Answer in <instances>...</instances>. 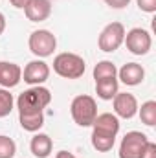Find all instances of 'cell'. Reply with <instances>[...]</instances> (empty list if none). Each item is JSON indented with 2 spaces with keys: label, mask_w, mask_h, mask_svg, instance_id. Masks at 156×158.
Masks as SVG:
<instances>
[{
  "label": "cell",
  "mask_w": 156,
  "mask_h": 158,
  "mask_svg": "<svg viewBox=\"0 0 156 158\" xmlns=\"http://www.w3.org/2000/svg\"><path fill=\"white\" fill-rule=\"evenodd\" d=\"M51 103V92L46 86H31L17 98L18 114H39Z\"/></svg>",
  "instance_id": "cell-1"
},
{
  "label": "cell",
  "mask_w": 156,
  "mask_h": 158,
  "mask_svg": "<svg viewBox=\"0 0 156 158\" xmlns=\"http://www.w3.org/2000/svg\"><path fill=\"white\" fill-rule=\"evenodd\" d=\"M84 68H86L84 59L77 53H72V52H63V53L55 55V59H53V72L64 79L83 77Z\"/></svg>",
  "instance_id": "cell-2"
},
{
  "label": "cell",
  "mask_w": 156,
  "mask_h": 158,
  "mask_svg": "<svg viewBox=\"0 0 156 158\" xmlns=\"http://www.w3.org/2000/svg\"><path fill=\"white\" fill-rule=\"evenodd\" d=\"M70 114L79 127H92L94 119L97 116V103L88 94L76 96L70 105Z\"/></svg>",
  "instance_id": "cell-3"
},
{
  "label": "cell",
  "mask_w": 156,
  "mask_h": 158,
  "mask_svg": "<svg viewBox=\"0 0 156 158\" xmlns=\"http://www.w3.org/2000/svg\"><path fill=\"white\" fill-rule=\"evenodd\" d=\"M30 52L37 57V59H46L50 55H53L55 48H57V39L50 30H35L31 31L30 39H28Z\"/></svg>",
  "instance_id": "cell-4"
},
{
  "label": "cell",
  "mask_w": 156,
  "mask_h": 158,
  "mask_svg": "<svg viewBox=\"0 0 156 158\" xmlns=\"http://www.w3.org/2000/svg\"><path fill=\"white\" fill-rule=\"evenodd\" d=\"M125 46L132 55H147L153 48V37L143 28H132L125 31Z\"/></svg>",
  "instance_id": "cell-5"
},
{
  "label": "cell",
  "mask_w": 156,
  "mask_h": 158,
  "mask_svg": "<svg viewBox=\"0 0 156 158\" xmlns=\"http://www.w3.org/2000/svg\"><path fill=\"white\" fill-rule=\"evenodd\" d=\"M125 39V26L121 22H110L103 28V31L99 33L97 39V46L101 52L105 53H112L123 44Z\"/></svg>",
  "instance_id": "cell-6"
},
{
  "label": "cell",
  "mask_w": 156,
  "mask_h": 158,
  "mask_svg": "<svg viewBox=\"0 0 156 158\" xmlns=\"http://www.w3.org/2000/svg\"><path fill=\"white\" fill-rule=\"evenodd\" d=\"M149 138L140 131H130L123 136L119 143V158H142V153Z\"/></svg>",
  "instance_id": "cell-7"
},
{
  "label": "cell",
  "mask_w": 156,
  "mask_h": 158,
  "mask_svg": "<svg viewBox=\"0 0 156 158\" xmlns=\"http://www.w3.org/2000/svg\"><path fill=\"white\" fill-rule=\"evenodd\" d=\"M50 77V66L42 61V59H33L30 61L24 70H22V79L24 83H28L30 86H39L44 85Z\"/></svg>",
  "instance_id": "cell-8"
},
{
  "label": "cell",
  "mask_w": 156,
  "mask_h": 158,
  "mask_svg": "<svg viewBox=\"0 0 156 158\" xmlns=\"http://www.w3.org/2000/svg\"><path fill=\"white\" fill-rule=\"evenodd\" d=\"M114 103V114L117 118H123V119H130L138 114V99L129 94V92H117L112 99Z\"/></svg>",
  "instance_id": "cell-9"
},
{
  "label": "cell",
  "mask_w": 156,
  "mask_h": 158,
  "mask_svg": "<svg viewBox=\"0 0 156 158\" xmlns=\"http://www.w3.org/2000/svg\"><path fill=\"white\" fill-rule=\"evenodd\" d=\"M22 81V68L9 61H0V86L13 88Z\"/></svg>",
  "instance_id": "cell-10"
},
{
  "label": "cell",
  "mask_w": 156,
  "mask_h": 158,
  "mask_svg": "<svg viewBox=\"0 0 156 158\" xmlns=\"http://www.w3.org/2000/svg\"><path fill=\"white\" fill-rule=\"evenodd\" d=\"M117 77L127 86H138L145 79V70L138 63H127L117 70Z\"/></svg>",
  "instance_id": "cell-11"
},
{
  "label": "cell",
  "mask_w": 156,
  "mask_h": 158,
  "mask_svg": "<svg viewBox=\"0 0 156 158\" xmlns=\"http://www.w3.org/2000/svg\"><path fill=\"white\" fill-rule=\"evenodd\" d=\"M24 13L30 22H44L51 15V2L50 0H30L24 7Z\"/></svg>",
  "instance_id": "cell-12"
},
{
  "label": "cell",
  "mask_w": 156,
  "mask_h": 158,
  "mask_svg": "<svg viewBox=\"0 0 156 158\" xmlns=\"http://www.w3.org/2000/svg\"><path fill=\"white\" fill-rule=\"evenodd\" d=\"M92 131H99V132H105V134H110V136H117V132H119V118L112 112L97 114L94 123H92Z\"/></svg>",
  "instance_id": "cell-13"
},
{
  "label": "cell",
  "mask_w": 156,
  "mask_h": 158,
  "mask_svg": "<svg viewBox=\"0 0 156 158\" xmlns=\"http://www.w3.org/2000/svg\"><path fill=\"white\" fill-rule=\"evenodd\" d=\"M30 151L35 158H48L53 151V140L44 132H37L30 142Z\"/></svg>",
  "instance_id": "cell-14"
},
{
  "label": "cell",
  "mask_w": 156,
  "mask_h": 158,
  "mask_svg": "<svg viewBox=\"0 0 156 158\" xmlns=\"http://www.w3.org/2000/svg\"><path fill=\"white\" fill-rule=\"evenodd\" d=\"M117 92H119V81L116 77L96 81V94H97L99 99L110 101V99H114V96H116Z\"/></svg>",
  "instance_id": "cell-15"
},
{
  "label": "cell",
  "mask_w": 156,
  "mask_h": 158,
  "mask_svg": "<svg viewBox=\"0 0 156 158\" xmlns=\"http://www.w3.org/2000/svg\"><path fill=\"white\" fill-rule=\"evenodd\" d=\"M90 142H92V147L96 151L109 153L114 147V143H116V136H110V134H105V132H99V131H92Z\"/></svg>",
  "instance_id": "cell-16"
},
{
  "label": "cell",
  "mask_w": 156,
  "mask_h": 158,
  "mask_svg": "<svg viewBox=\"0 0 156 158\" xmlns=\"http://www.w3.org/2000/svg\"><path fill=\"white\" fill-rule=\"evenodd\" d=\"M18 123L28 132H39L44 125V114H18Z\"/></svg>",
  "instance_id": "cell-17"
},
{
  "label": "cell",
  "mask_w": 156,
  "mask_h": 158,
  "mask_svg": "<svg viewBox=\"0 0 156 158\" xmlns=\"http://www.w3.org/2000/svg\"><path fill=\"white\" fill-rule=\"evenodd\" d=\"M94 79L96 81H101V79H110L117 76V68L112 61H99L96 66H94Z\"/></svg>",
  "instance_id": "cell-18"
},
{
  "label": "cell",
  "mask_w": 156,
  "mask_h": 158,
  "mask_svg": "<svg viewBox=\"0 0 156 158\" xmlns=\"http://www.w3.org/2000/svg\"><path fill=\"white\" fill-rule=\"evenodd\" d=\"M138 114L142 123H145L147 127H154L156 125V101L149 99L145 103H142V109H138Z\"/></svg>",
  "instance_id": "cell-19"
},
{
  "label": "cell",
  "mask_w": 156,
  "mask_h": 158,
  "mask_svg": "<svg viewBox=\"0 0 156 158\" xmlns=\"http://www.w3.org/2000/svg\"><path fill=\"white\" fill-rule=\"evenodd\" d=\"M13 105H15L13 94L7 88H0V118L9 116L13 110Z\"/></svg>",
  "instance_id": "cell-20"
},
{
  "label": "cell",
  "mask_w": 156,
  "mask_h": 158,
  "mask_svg": "<svg viewBox=\"0 0 156 158\" xmlns=\"http://www.w3.org/2000/svg\"><path fill=\"white\" fill-rule=\"evenodd\" d=\"M17 155V143L9 138L0 134V158H13Z\"/></svg>",
  "instance_id": "cell-21"
},
{
  "label": "cell",
  "mask_w": 156,
  "mask_h": 158,
  "mask_svg": "<svg viewBox=\"0 0 156 158\" xmlns=\"http://www.w3.org/2000/svg\"><path fill=\"white\" fill-rule=\"evenodd\" d=\"M136 4L143 13H154L156 11V0H136Z\"/></svg>",
  "instance_id": "cell-22"
},
{
  "label": "cell",
  "mask_w": 156,
  "mask_h": 158,
  "mask_svg": "<svg viewBox=\"0 0 156 158\" xmlns=\"http://www.w3.org/2000/svg\"><path fill=\"white\" fill-rule=\"evenodd\" d=\"M142 158H156V143L154 142H147V145H145V149H143V153H142Z\"/></svg>",
  "instance_id": "cell-23"
},
{
  "label": "cell",
  "mask_w": 156,
  "mask_h": 158,
  "mask_svg": "<svg viewBox=\"0 0 156 158\" xmlns=\"http://www.w3.org/2000/svg\"><path fill=\"white\" fill-rule=\"evenodd\" d=\"M107 6H110L112 9H123L130 4V0H105Z\"/></svg>",
  "instance_id": "cell-24"
},
{
  "label": "cell",
  "mask_w": 156,
  "mask_h": 158,
  "mask_svg": "<svg viewBox=\"0 0 156 158\" xmlns=\"http://www.w3.org/2000/svg\"><path fill=\"white\" fill-rule=\"evenodd\" d=\"M9 2H11V6H13V7H17V9H24V7L28 6V2H30V0H9Z\"/></svg>",
  "instance_id": "cell-25"
},
{
  "label": "cell",
  "mask_w": 156,
  "mask_h": 158,
  "mask_svg": "<svg viewBox=\"0 0 156 158\" xmlns=\"http://www.w3.org/2000/svg\"><path fill=\"white\" fill-rule=\"evenodd\" d=\"M55 158H77V156H74V155L68 153V151H59V153L55 155Z\"/></svg>",
  "instance_id": "cell-26"
},
{
  "label": "cell",
  "mask_w": 156,
  "mask_h": 158,
  "mask_svg": "<svg viewBox=\"0 0 156 158\" xmlns=\"http://www.w3.org/2000/svg\"><path fill=\"white\" fill-rule=\"evenodd\" d=\"M6 31V17H4V13L0 11V35Z\"/></svg>",
  "instance_id": "cell-27"
}]
</instances>
